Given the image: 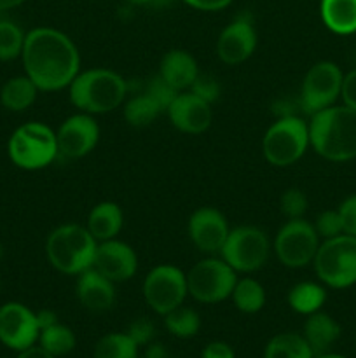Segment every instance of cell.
Masks as SVG:
<instances>
[{"instance_id":"1","label":"cell","mask_w":356,"mask_h":358,"mask_svg":"<svg viewBox=\"0 0 356 358\" xmlns=\"http://www.w3.org/2000/svg\"><path fill=\"white\" fill-rule=\"evenodd\" d=\"M24 76L34 80L38 91L54 93L68 90L80 72V52L75 42L51 27L27 31L21 51Z\"/></svg>"},{"instance_id":"2","label":"cell","mask_w":356,"mask_h":358,"mask_svg":"<svg viewBox=\"0 0 356 358\" xmlns=\"http://www.w3.org/2000/svg\"><path fill=\"white\" fill-rule=\"evenodd\" d=\"M309 143L318 156L332 163L356 159V110L332 105L309 119Z\"/></svg>"},{"instance_id":"3","label":"cell","mask_w":356,"mask_h":358,"mask_svg":"<svg viewBox=\"0 0 356 358\" xmlns=\"http://www.w3.org/2000/svg\"><path fill=\"white\" fill-rule=\"evenodd\" d=\"M128 80L110 69L80 70L68 86L70 101L86 114H107L128 98Z\"/></svg>"},{"instance_id":"4","label":"cell","mask_w":356,"mask_h":358,"mask_svg":"<svg viewBox=\"0 0 356 358\" xmlns=\"http://www.w3.org/2000/svg\"><path fill=\"white\" fill-rule=\"evenodd\" d=\"M98 241L80 224H61L45 240V257L56 271L79 276L93 268Z\"/></svg>"},{"instance_id":"5","label":"cell","mask_w":356,"mask_h":358,"mask_svg":"<svg viewBox=\"0 0 356 358\" xmlns=\"http://www.w3.org/2000/svg\"><path fill=\"white\" fill-rule=\"evenodd\" d=\"M7 156L20 170L37 171L47 168L59 156L56 131L45 122H24L10 133Z\"/></svg>"},{"instance_id":"6","label":"cell","mask_w":356,"mask_h":358,"mask_svg":"<svg viewBox=\"0 0 356 358\" xmlns=\"http://www.w3.org/2000/svg\"><path fill=\"white\" fill-rule=\"evenodd\" d=\"M309 147V124L297 114L276 117L262 136V154L276 168L295 164Z\"/></svg>"},{"instance_id":"7","label":"cell","mask_w":356,"mask_h":358,"mask_svg":"<svg viewBox=\"0 0 356 358\" xmlns=\"http://www.w3.org/2000/svg\"><path fill=\"white\" fill-rule=\"evenodd\" d=\"M313 268L325 287L344 290L356 285V238L339 234L321 241Z\"/></svg>"},{"instance_id":"8","label":"cell","mask_w":356,"mask_h":358,"mask_svg":"<svg viewBox=\"0 0 356 358\" xmlns=\"http://www.w3.org/2000/svg\"><path fill=\"white\" fill-rule=\"evenodd\" d=\"M187 275L188 296L201 304H218L229 299L237 282V273L216 255L195 262Z\"/></svg>"},{"instance_id":"9","label":"cell","mask_w":356,"mask_h":358,"mask_svg":"<svg viewBox=\"0 0 356 358\" xmlns=\"http://www.w3.org/2000/svg\"><path fill=\"white\" fill-rule=\"evenodd\" d=\"M271 255V241L257 226H237L229 231L220 257L237 273L251 275L265 266Z\"/></svg>"},{"instance_id":"10","label":"cell","mask_w":356,"mask_h":358,"mask_svg":"<svg viewBox=\"0 0 356 358\" xmlns=\"http://www.w3.org/2000/svg\"><path fill=\"white\" fill-rule=\"evenodd\" d=\"M321 243L313 222L302 219H290L279 227L272 248L285 268L300 269L313 264L314 255Z\"/></svg>"},{"instance_id":"11","label":"cell","mask_w":356,"mask_h":358,"mask_svg":"<svg viewBox=\"0 0 356 358\" xmlns=\"http://www.w3.org/2000/svg\"><path fill=\"white\" fill-rule=\"evenodd\" d=\"M344 72L334 62H318L306 72L299 93V107L311 117L316 112L335 105L341 98Z\"/></svg>"},{"instance_id":"12","label":"cell","mask_w":356,"mask_h":358,"mask_svg":"<svg viewBox=\"0 0 356 358\" xmlns=\"http://www.w3.org/2000/svg\"><path fill=\"white\" fill-rule=\"evenodd\" d=\"M142 292L150 310L164 317L187 299V275L173 264H159L147 273Z\"/></svg>"},{"instance_id":"13","label":"cell","mask_w":356,"mask_h":358,"mask_svg":"<svg viewBox=\"0 0 356 358\" xmlns=\"http://www.w3.org/2000/svg\"><path fill=\"white\" fill-rule=\"evenodd\" d=\"M40 329L35 311L23 303L10 301L0 306V343L14 352H23L37 345Z\"/></svg>"},{"instance_id":"14","label":"cell","mask_w":356,"mask_h":358,"mask_svg":"<svg viewBox=\"0 0 356 358\" xmlns=\"http://www.w3.org/2000/svg\"><path fill=\"white\" fill-rule=\"evenodd\" d=\"M56 142H58L59 156L68 159H80L96 149L100 142V126L94 115L79 112L59 124L56 129Z\"/></svg>"},{"instance_id":"15","label":"cell","mask_w":356,"mask_h":358,"mask_svg":"<svg viewBox=\"0 0 356 358\" xmlns=\"http://www.w3.org/2000/svg\"><path fill=\"white\" fill-rule=\"evenodd\" d=\"M258 44L257 28L250 14L234 17L216 38V56L222 63L236 66L253 56Z\"/></svg>"},{"instance_id":"16","label":"cell","mask_w":356,"mask_h":358,"mask_svg":"<svg viewBox=\"0 0 356 358\" xmlns=\"http://www.w3.org/2000/svg\"><path fill=\"white\" fill-rule=\"evenodd\" d=\"M229 222L215 206H201L188 217L187 234L199 252L206 255H220L229 236Z\"/></svg>"},{"instance_id":"17","label":"cell","mask_w":356,"mask_h":358,"mask_svg":"<svg viewBox=\"0 0 356 358\" xmlns=\"http://www.w3.org/2000/svg\"><path fill=\"white\" fill-rule=\"evenodd\" d=\"M93 268L110 282H128L138 271V255L131 245L117 240V238L100 241L96 255H94Z\"/></svg>"},{"instance_id":"18","label":"cell","mask_w":356,"mask_h":358,"mask_svg":"<svg viewBox=\"0 0 356 358\" xmlns=\"http://www.w3.org/2000/svg\"><path fill=\"white\" fill-rule=\"evenodd\" d=\"M166 114L173 128L185 135H201L213 122L212 105L191 91L178 93L166 108Z\"/></svg>"},{"instance_id":"19","label":"cell","mask_w":356,"mask_h":358,"mask_svg":"<svg viewBox=\"0 0 356 358\" xmlns=\"http://www.w3.org/2000/svg\"><path fill=\"white\" fill-rule=\"evenodd\" d=\"M75 296L86 310L103 313L115 304V283L89 268L77 276Z\"/></svg>"},{"instance_id":"20","label":"cell","mask_w":356,"mask_h":358,"mask_svg":"<svg viewBox=\"0 0 356 358\" xmlns=\"http://www.w3.org/2000/svg\"><path fill=\"white\" fill-rule=\"evenodd\" d=\"M199 72L201 70L195 58L185 49H170L161 59L159 76L178 93L187 91Z\"/></svg>"},{"instance_id":"21","label":"cell","mask_w":356,"mask_h":358,"mask_svg":"<svg viewBox=\"0 0 356 358\" xmlns=\"http://www.w3.org/2000/svg\"><path fill=\"white\" fill-rule=\"evenodd\" d=\"M341 325L334 317L325 311H316L306 318L302 336L314 355H320V353L330 352L332 346L341 338Z\"/></svg>"},{"instance_id":"22","label":"cell","mask_w":356,"mask_h":358,"mask_svg":"<svg viewBox=\"0 0 356 358\" xmlns=\"http://www.w3.org/2000/svg\"><path fill=\"white\" fill-rule=\"evenodd\" d=\"M122 226H124V213L115 201H101L94 205L86 222L87 231L93 234L98 243L117 238Z\"/></svg>"},{"instance_id":"23","label":"cell","mask_w":356,"mask_h":358,"mask_svg":"<svg viewBox=\"0 0 356 358\" xmlns=\"http://www.w3.org/2000/svg\"><path fill=\"white\" fill-rule=\"evenodd\" d=\"M320 14L332 34H356V0H321Z\"/></svg>"},{"instance_id":"24","label":"cell","mask_w":356,"mask_h":358,"mask_svg":"<svg viewBox=\"0 0 356 358\" xmlns=\"http://www.w3.org/2000/svg\"><path fill=\"white\" fill-rule=\"evenodd\" d=\"M38 87L28 76H14L0 87V105L9 112H24L35 103Z\"/></svg>"},{"instance_id":"25","label":"cell","mask_w":356,"mask_h":358,"mask_svg":"<svg viewBox=\"0 0 356 358\" xmlns=\"http://www.w3.org/2000/svg\"><path fill=\"white\" fill-rule=\"evenodd\" d=\"M288 306L295 313L309 317V315L321 311V308L327 303V290L323 283L316 282H299L290 289Z\"/></svg>"},{"instance_id":"26","label":"cell","mask_w":356,"mask_h":358,"mask_svg":"<svg viewBox=\"0 0 356 358\" xmlns=\"http://www.w3.org/2000/svg\"><path fill=\"white\" fill-rule=\"evenodd\" d=\"M163 112L164 108L149 93H145V91L133 93V96L126 101L124 108H122L126 122L129 126H133V128H145V126H150Z\"/></svg>"},{"instance_id":"27","label":"cell","mask_w":356,"mask_h":358,"mask_svg":"<svg viewBox=\"0 0 356 358\" xmlns=\"http://www.w3.org/2000/svg\"><path fill=\"white\" fill-rule=\"evenodd\" d=\"M264 358H314V353L302 334L281 332L269 339Z\"/></svg>"},{"instance_id":"28","label":"cell","mask_w":356,"mask_h":358,"mask_svg":"<svg viewBox=\"0 0 356 358\" xmlns=\"http://www.w3.org/2000/svg\"><path fill=\"white\" fill-rule=\"evenodd\" d=\"M230 299L241 313L255 315L265 306V289L258 280L243 276V278H237Z\"/></svg>"},{"instance_id":"29","label":"cell","mask_w":356,"mask_h":358,"mask_svg":"<svg viewBox=\"0 0 356 358\" xmlns=\"http://www.w3.org/2000/svg\"><path fill=\"white\" fill-rule=\"evenodd\" d=\"M164 327L173 338L188 339L194 338L201 329V317L195 310L188 306H178L173 311L164 315Z\"/></svg>"},{"instance_id":"30","label":"cell","mask_w":356,"mask_h":358,"mask_svg":"<svg viewBox=\"0 0 356 358\" xmlns=\"http://www.w3.org/2000/svg\"><path fill=\"white\" fill-rule=\"evenodd\" d=\"M37 345H40L45 352L58 358L72 353L75 350L77 339L72 329L58 322V324L51 325V327L42 329L40 334H38Z\"/></svg>"},{"instance_id":"31","label":"cell","mask_w":356,"mask_h":358,"mask_svg":"<svg viewBox=\"0 0 356 358\" xmlns=\"http://www.w3.org/2000/svg\"><path fill=\"white\" fill-rule=\"evenodd\" d=\"M138 346L126 332L101 336L94 345L93 358H136Z\"/></svg>"},{"instance_id":"32","label":"cell","mask_w":356,"mask_h":358,"mask_svg":"<svg viewBox=\"0 0 356 358\" xmlns=\"http://www.w3.org/2000/svg\"><path fill=\"white\" fill-rule=\"evenodd\" d=\"M24 37L23 28L13 20H0V62H13L21 58Z\"/></svg>"},{"instance_id":"33","label":"cell","mask_w":356,"mask_h":358,"mask_svg":"<svg viewBox=\"0 0 356 358\" xmlns=\"http://www.w3.org/2000/svg\"><path fill=\"white\" fill-rule=\"evenodd\" d=\"M279 208H281V213L286 217V220L302 219L307 210L306 192L297 187L286 189L279 198Z\"/></svg>"},{"instance_id":"34","label":"cell","mask_w":356,"mask_h":358,"mask_svg":"<svg viewBox=\"0 0 356 358\" xmlns=\"http://www.w3.org/2000/svg\"><path fill=\"white\" fill-rule=\"evenodd\" d=\"M187 91H191V93H194L195 96H199L201 100L208 101V103L212 105L220 98V91H222V87H220L218 79H216L215 76L199 72V76L195 77V80L192 83V86L188 87Z\"/></svg>"},{"instance_id":"35","label":"cell","mask_w":356,"mask_h":358,"mask_svg":"<svg viewBox=\"0 0 356 358\" xmlns=\"http://www.w3.org/2000/svg\"><path fill=\"white\" fill-rule=\"evenodd\" d=\"M314 229H316L318 236L323 240H330V238L339 236V234H344V229H342V220L341 215H339L337 210H325L314 220Z\"/></svg>"},{"instance_id":"36","label":"cell","mask_w":356,"mask_h":358,"mask_svg":"<svg viewBox=\"0 0 356 358\" xmlns=\"http://www.w3.org/2000/svg\"><path fill=\"white\" fill-rule=\"evenodd\" d=\"M142 91L149 93L150 96H152L154 100H156L157 103L164 108V112H166V108L170 107V103L175 100V96L178 94V91L173 90V87H171L170 84H168L166 80L159 76V73H157V76H154L152 79L147 80V83H143Z\"/></svg>"},{"instance_id":"37","label":"cell","mask_w":356,"mask_h":358,"mask_svg":"<svg viewBox=\"0 0 356 358\" xmlns=\"http://www.w3.org/2000/svg\"><path fill=\"white\" fill-rule=\"evenodd\" d=\"M126 334L136 343V346H147L156 338V327L149 318H136L135 322H131Z\"/></svg>"},{"instance_id":"38","label":"cell","mask_w":356,"mask_h":358,"mask_svg":"<svg viewBox=\"0 0 356 358\" xmlns=\"http://www.w3.org/2000/svg\"><path fill=\"white\" fill-rule=\"evenodd\" d=\"M342 220V229L344 234L356 238V194L348 196L337 208Z\"/></svg>"},{"instance_id":"39","label":"cell","mask_w":356,"mask_h":358,"mask_svg":"<svg viewBox=\"0 0 356 358\" xmlns=\"http://www.w3.org/2000/svg\"><path fill=\"white\" fill-rule=\"evenodd\" d=\"M341 98H342V101H344L346 107L355 108L356 110V69L349 70L348 73H344V79H342Z\"/></svg>"},{"instance_id":"40","label":"cell","mask_w":356,"mask_h":358,"mask_svg":"<svg viewBox=\"0 0 356 358\" xmlns=\"http://www.w3.org/2000/svg\"><path fill=\"white\" fill-rule=\"evenodd\" d=\"M201 358H236L232 346L223 341H212L202 348Z\"/></svg>"},{"instance_id":"41","label":"cell","mask_w":356,"mask_h":358,"mask_svg":"<svg viewBox=\"0 0 356 358\" xmlns=\"http://www.w3.org/2000/svg\"><path fill=\"white\" fill-rule=\"evenodd\" d=\"M188 7L195 10H205V13H216V10L227 9L234 0H181Z\"/></svg>"},{"instance_id":"42","label":"cell","mask_w":356,"mask_h":358,"mask_svg":"<svg viewBox=\"0 0 356 358\" xmlns=\"http://www.w3.org/2000/svg\"><path fill=\"white\" fill-rule=\"evenodd\" d=\"M35 317H37V325H38V329H47V327H51V325H54V324H58V315L54 313V311L52 310H40V311H37V313H35Z\"/></svg>"},{"instance_id":"43","label":"cell","mask_w":356,"mask_h":358,"mask_svg":"<svg viewBox=\"0 0 356 358\" xmlns=\"http://www.w3.org/2000/svg\"><path fill=\"white\" fill-rule=\"evenodd\" d=\"M17 358H56V357H52L51 353L45 352L40 345H34L30 346V348L17 353Z\"/></svg>"},{"instance_id":"44","label":"cell","mask_w":356,"mask_h":358,"mask_svg":"<svg viewBox=\"0 0 356 358\" xmlns=\"http://www.w3.org/2000/svg\"><path fill=\"white\" fill-rule=\"evenodd\" d=\"M145 358H166V350L159 343H149L145 350Z\"/></svg>"},{"instance_id":"45","label":"cell","mask_w":356,"mask_h":358,"mask_svg":"<svg viewBox=\"0 0 356 358\" xmlns=\"http://www.w3.org/2000/svg\"><path fill=\"white\" fill-rule=\"evenodd\" d=\"M27 0H0V13H6V10L16 9L21 3H24Z\"/></svg>"},{"instance_id":"46","label":"cell","mask_w":356,"mask_h":358,"mask_svg":"<svg viewBox=\"0 0 356 358\" xmlns=\"http://www.w3.org/2000/svg\"><path fill=\"white\" fill-rule=\"evenodd\" d=\"M131 6H156V3H161L163 0H128Z\"/></svg>"},{"instance_id":"47","label":"cell","mask_w":356,"mask_h":358,"mask_svg":"<svg viewBox=\"0 0 356 358\" xmlns=\"http://www.w3.org/2000/svg\"><path fill=\"white\" fill-rule=\"evenodd\" d=\"M314 358H348L344 355H339V353H332V352H327V353H320V355H314Z\"/></svg>"},{"instance_id":"48","label":"cell","mask_w":356,"mask_h":358,"mask_svg":"<svg viewBox=\"0 0 356 358\" xmlns=\"http://www.w3.org/2000/svg\"><path fill=\"white\" fill-rule=\"evenodd\" d=\"M2 257H3V245L0 243V261H2Z\"/></svg>"}]
</instances>
